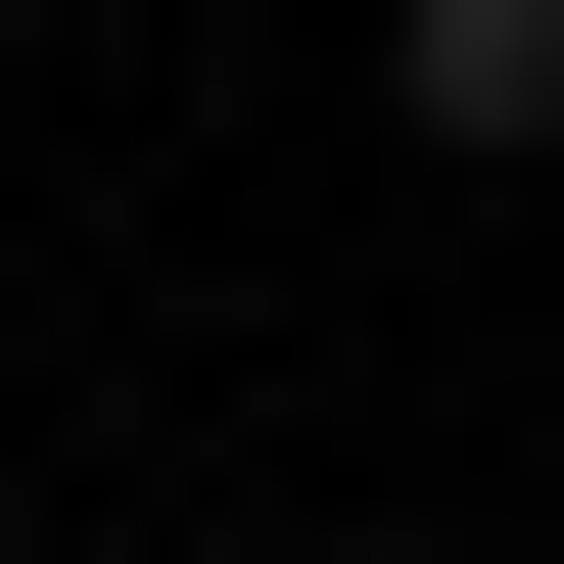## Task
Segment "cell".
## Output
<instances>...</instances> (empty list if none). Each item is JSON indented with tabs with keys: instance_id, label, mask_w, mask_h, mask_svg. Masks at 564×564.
<instances>
[{
	"instance_id": "6da1fadb",
	"label": "cell",
	"mask_w": 564,
	"mask_h": 564,
	"mask_svg": "<svg viewBox=\"0 0 564 564\" xmlns=\"http://www.w3.org/2000/svg\"><path fill=\"white\" fill-rule=\"evenodd\" d=\"M423 47V141H564V0H377Z\"/></svg>"
}]
</instances>
